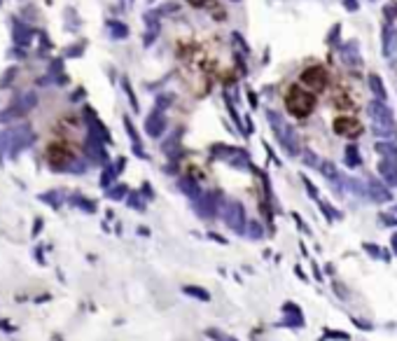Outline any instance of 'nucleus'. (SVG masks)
<instances>
[{"instance_id":"obj_1","label":"nucleus","mask_w":397,"mask_h":341,"mask_svg":"<svg viewBox=\"0 0 397 341\" xmlns=\"http://www.w3.org/2000/svg\"><path fill=\"white\" fill-rule=\"evenodd\" d=\"M367 112H369V119H372V131L379 140H392L397 138V122L392 117V110L383 103V101H376L374 98L372 103L367 105Z\"/></svg>"},{"instance_id":"obj_2","label":"nucleus","mask_w":397,"mask_h":341,"mask_svg":"<svg viewBox=\"0 0 397 341\" xmlns=\"http://www.w3.org/2000/svg\"><path fill=\"white\" fill-rule=\"evenodd\" d=\"M318 105V98L313 92H308L304 84H292L285 94V108L290 115L306 119Z\"/></svg>"},{"instance_id":"obj_3","label":"nucleus","mask_w":397,"mask_h":341,"mask_svg":"<svg viewBox=\"0 0 397 341\" xmlns=\"http://www.w3.org/2000/svg\"><path fill=\"white\" fill-rule=\"evenodd\" d=\"M267 119H269V124H271V129H274L278 143L285 147L287 152H290V154H301L299 136H297L294 126H290V124L285 122V117L278 115V112H274V110H267Z\"/></svg>"},{"instance_id":"obj_4","label":"nucleus","mask_w":397,"mask_h":341,"mask_svg":"<svg viewBox=\"0 0 397 341\" xmlns=\"http://www.w3.org/2000/svg\"><path fill=\"white\" fill-rule=\"evenodd\" d=\"M299 84H304L308 92L318 94V92H325L327 89V84H330V73H327V68L325 66H318V63H313V66L304 68L299 75Z\"/></svg>"},{"instance_id":"obj_5","label":"nucleus","mask_w":397,"mask_h":341,"mask_svg":"<svg viewBox=\"0 0 397 341\" xmlns=\"http://www.w3.org/2000/svg\"><path fill=\"white\" fill-rule=\"evenodd\" d=\"M332 129H334L336 136H343V138H360L362 134V124L360 119H355V117L350 115H339L334 119V124H332Z\"/></svg>"},{"instance_id":"obj_6","label":"nucleus","mask_w":397,"mask_h":341,"mask_svg":"<svg viewBox=\"0 0 397 341\" xmlns=\"http://www.w3.org/2000/svg\"><path fill=\"white\" fill-rule=\"evenodd\" d=\"M225 222L229 227H232L234 232H238V234H243L245 232V210H243V206L238 201H229V203H225Z\"/></svg>"},{"instance_id":"obj_7","label":"nucleus","mask_w":397,"mask_h":341,"mask_svg":"<svg viewBox=\"0 0 397 341\" xmlns=\"http://www.w3.org/2000/svg\"><path fill=\"white\" fill-rule=\"evenodd\" d=\"M381 37H383V54L392 56L397 52V28L385 21L383 28H381Z\"/></svg>"},{"instance_id":"obj_8","label":"nucleus","mask_w":397,"mask_h":341,"mask_svg":"<svg viewBox=\"0 0 397 341\" xmlns=\"http://www.w3.org/2000/svg\"><path fill=\"white\" fill-rule=\"evenodd\" d=\"M379 176L383 178L390 187H397V164H395V161L381 159V161H379Z\"/></svg>"},{"instance_id":"obj_9","label":"nucleus","mask_w":397,"mask_h":341,"mask_svg":"<svg viewBox=\"0 0 397 341\" xmlns=\"http://www.w3.org/2000/svg\"><path fill=\"white\" fill-rule=\"evenodd\" d=\"M367 82H369V89H372L374 98L376 101H383L385 103V98H388V92H385V84H383V77L376 73H372L369 77H367Z\"/></svg>"},{"instance_id":"obj_10","label":"nucleus","mask_w":397,"mask_h":341,"mask_svg":"<svg viewBox=\"0 0 397 341\" xmlns=\"http://www.w3.org/2000/svg\"><path fill=\"white\" fill-rule=\"evenodd\" d=\"M376 154H381V159H388V161H395L397 164V145L392 140H379L376 145H374Z\"/></svg>"},{"instance_id":"obj_11","label":"nucleus","mask_w":397,"mask_h":341,"mask_svg":"<svg viewBox=\"0 0 397 341\" xmlns=\"http://www.w3.org/2000/svg\"><path fill=\"white\" fill-rule=\"evenodd\" d=\"M341 56H343V63H348V66H360V47H358V42H348L341 47Z\"/></svg>"},{"instance_id":"obj_12","label":"nucleus","mask_w":397,"mask_h":341,"mask_svg":"<svg viewBox=\"0 0 397 341\" xmlns=\"http://www.w3.org/2000/svg\"><path fill=\"white\" fill-rule=\"evenodd\" d=\"M166 129V117L161 115V112H157V115H150V119H147V131L152 136H161Z\"/></svg>"},{"instance_id":"obj_13","label":"nucleus","mask_w":397,"mask_h":341,"mask_svg":"<svg viewBox=\"0 0 397 341\" xmlns=\"http://www.w3.org/2000/svg\"><path fill=\"white\" fill-rule=\"evenodd\" d=\"M343 161H346V166H348V168H358V166H360L362 157H360V150H358V145H348V147H346Z\"/></svg>"},{"instance_id":"obj_14","label":"nucleus","mask_w":397,"mask_h":341,"mask_svg":"<svg viewBox=\"0 0 397 341\" xmlns=\"http://www.w3.org/2000/svg\"><path fill=\"white\" fill-rule=\"evenodd\" d=\"M367 192H369V194H372V199H376V201H388V199H390V192H388V189H385L383 185L369 183Z\"/></svg>"},{"instance_id":"obj_15","label":"nucleus","mask_w":397,"mask_h":341,"mask_svg":"<svg viewBox=\"0 0 397 341\" xmlns=\"http://www.w3.org/2000/svg\"><path fill=\"white\" fill-rule=\"evenodd\" d=\"M383 19L388 21V24H395V19H397V0H395V3L383 5Z\"/></svg>"},{"instance_id":"obj_16","label":"nucleus","mask_w":397,"mask_h":341,"mask_svg":"<svg viewBox=\"0 0 397 341\" xmlns=\"http://www.w3.org/2000/svg\"><path fill=\"white\" fill-rule=\"evenodd\" d=\"M301 157H304V161L308 166H316V168H320V164H323V161H320V159L316 157V154L311 152V150H301Z\"/></svg>"},{"instance_id":"obj_17","label":"nucleus","mask_w":397,"mask_h":341,"mask_svg":"<svg viewBox=\"0 0 397 341\" xmlns=\"http://www.w3.org/2000/svg\"><path fill=\"white\" fill-rule=\"evenodd\" d=\"M185 292H187V294H196V297H201V299H208V294L203 292V290H196V287H185Z\"/></svg>"},{"instance_id":"obj_18","label":"nucleus","mask_w":397,"mask_h":341,"mask_svg":"<svg viewBox=\"0 0 397 341\" xmlns=\"http://www.w3.org/2000/svg\"><path fill=\"white\" fill-rule=\"evenodd\" d=\"M343 5H346V10H348V12H355V10H358V0H343Z\"/></svg>"},{"instance_id":"obj_19","label":"nucleus","mask_w":397,"mask_h":341,"mask_svg":"<svg viewBox=\"0 0 397 341\" xmlns=\"http://www.w3.org/2000/svg\"><path fill=\"white\" fill-rule=\"evenodd\" d=\"M192 7H196V10H201V7H206V3L208 0H187Z\"/></svg>"},{"instance_id":"obj_20","label":"nucleus","mask_w":397,"mask_h":341,"mask_svg":"<svg viewBox=\"0 0 397 341\" xmlns=\"http://www.w3.org/2000/svg\"><path fill=\"white\" fill-rule=\"evenodd\" d=\"M392 250H395V252H397V234H395V236H392Z\"/></svg>"}]
</instances>
